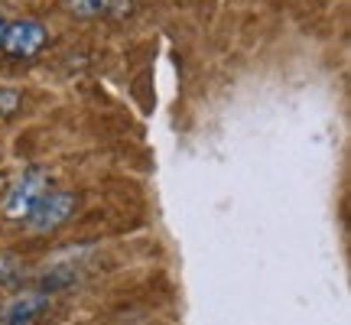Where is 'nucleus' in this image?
Here are the masks:
<instances>
[{"instance_id":"nucleus-9","label":"nucleus","mask_w":351,"mask_h":325,"mask_svg":"<svg viewBox=\"0 0 351 325\" xmlns=\"http://www.w3.org/2000/svg\"><path fill=\"white\" fill-rule=\"evenodd\" d=\"M3 33H7V20H3V13H0V43H3Z\"/></svg>"},{"instance_id":"nucleus-3","label":"nucleus","mask_w":351,"mask_h":325,"mask_svg":"<svg viewBox=\"0 0 351 325\" xmlns=\"http://www.w3.org/2000/svg\"><path fill=\"white\" fill-rule=\"evenodd\" d=\"M46 39H49L46 26L39 23V20H33V16H26V20L7 23V33H3L0 49L7 52V56H13V59H33V56L43 52Z\"/></svg>"},{"instance_id":"nucleus-2","label":"nucleus","mask_w":351,"mask_h":325,"mask_svg":"<svg viewBox=\"0 0 351 325\" xmlns=\"http://www.w3.org/2000/svg\"><path fill=\"white\" fill-rule=\"evenodd\" d=\"M78 208V195L75 192H46L43 199H39V205L33 208V212L26 215V231L29 234H52V231H59V228L75 215Z\"/></svg>"},{"instance_id":"nucleus-1","label":"nucleus","mask_w":351,"mask_h":325,"mask_svg":"<svg viewBox=\"0 0 351 325\" xmlns=\"http://www.w3.org/2000/svg\"><path fill=\"white\" fill-rule=\"evenodd\" d=\"M49 192V173L43 166H29L13 179V186L3 195V215L13 221H23L26 215L39 205V199Z\"/></svg>"},{"instance_id":"nucleus-7","label":"nucleus","mask_w":351,"mask_h":325,"mask_svg":"<svg viewBox=\"0 0 351 325\" xmlns=\"http://www.w3.org/2000/svg\"><path fill=\"white\" fill-rule=\"evenodd\" d=\"M20 101H23L20 91H13V88H0V114H13L16 108H20Z\"/></svg>"},{"instance_id":"nucleus-5","label":"nucleus","mask_w":351,"mask_h":325,"mask_svg":"<svg viewBox=\"0 0 351 325\" xmlns=\"http://www.w3.org/2000/svg\"><path fill=\"white\" fill-rule=\"evenodd\" d=\"M111 0H65V7L78 16H104Z\"/></svg>"},{"instance_id":"nucleus-8","label":"nucleus","mask_w":351,"mask_h":325,"mask_svg":"<svg viewBox=\"0 0 351 325\" xmlns=\"http://www.w3.org/2000/svg\"><path fill=\"white\" fill-rule=\"evenodd\" d=\"M130 13H134V0H111L108 3V16H114V20H124Z\"/></svg>"},{"instance_id":"nucleus-6","label":"nucleus","mask_w":351,"mask_h":325,"mask_svg":"<svg viewBox=\"0 0 351 325\" xmlns=\"http://www.w3.org/2000/svg\"><path fill=\"white\" fill-rule=\"evenodd\" d=\"M20 257L16 254H10V250H3L0 254V287H7V283H13L16 276H20Z\"/></svg>"},{"instance_id":"nucleus-4","label":"nucleus","mask_w":351,"mask_h":325,"mask_svg":"<svg viewBox=\"0 0 351 325\" xmlns=\"http://www.w3.org/2000/svg\"><path fill=\"white\" fill-rule=\"evenodd\" d=\"M49 309V296L43 289H26L13 300L0 302V325H33Z\"/></svg>"}]
</instances>
